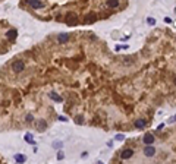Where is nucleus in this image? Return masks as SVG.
I'll return each mask as SVG.
<instances>
[{"label": "nucleus", "instance_id": "1", "mask_svg": "<svg viewBox=\"0 0 176 164\" xmlns=\"http://www.w3.org/2000/svg\"><path fill=\"white\" fill-rule=\"evenodd\" d=\"M12 69H13L15 72H22L24 69H25V63H24V60H16V62H13Z\"/></svg>", "mask_w": 176, "mask_h": 164}, {"label": "nucleus", "instance_id": "2", "mask_svg": "<svg viewBox=\"0 0 176 164\" xmlns=\"http://www.w3.org/2000/svg\"><path fill=\"white\" fill-rule=\"evenodd\" d=\"M65 21H66L67 25H78V18H76L75 15H72V13H69Z\"/></svg>", "mask_w": 176, "mask_h": 164}, {"label": "nucleus", "instance_id": "3", "mask_svg": "<svg viewBox=\"0 0 176 164\" xmlns=\"http://www.w3.org/2000/svg\"><path fill=\"white\" fill-rule=\"evenodd\" d=\"M132 155H134V149H131V148L123 149V151H122V154H120V157H122L123 160H128V158H131Z\"/></svg>", "mask_w": 176, "mask_h": 164}, {"label": "nucleus", "instance_id": "4", "mask_svg": "<svg viewBox=\"0 0 176 164\" xmlns=\"http://www.w3.org/2000/svg\"><path fill=\"white\" fill-rule=\"evenodd\" d=\"M26 3L30 4L31 8H34V9H41L43 6H44V4H43L41 2H38V0H28Z\"/></svg>", "mask_w": 176, "mask_h": 164}, {"label": "nucleus", "instance_id": "5", "mask_svg": "<svg viewBox=\"0 0 176 164\" xmlns=\"http://www.w3.org/2000/svg\"><path fill=\"white\" fill-rule=\"evenodd\" d=\"M144 154H145L147 157H153L154 154H156V148H154V147H151V145H147L145 149H144Z\"/></svg>", "mask_w": 176, "mask_h": 164}, {"label": "nucleus", "instance_id": "6", "mask_svg": "<svg viewBox=\"0 0 176 164\" xmlns=\"http://www.w3.org/2000/svg\"><path fill=\"white\" fill-rule=\"evenodd\" d=\"M144 142H145V145H151L154 142V135L153 133H145L144 135Z\"/></svg>", "mask_w": 176, "mask_h": 164}, {"label": "nucleus", "instance_id": "7", "mask_svg": "<svg viewBox=\"0 0 176 164\" xmlns=\"http://www.w3.org/2000/svg\"><path fill=\"white\" fill-rule=\"evenodd\" d=\"M6 37H8L9 40H15V38L18 37V31H16L15 28H12V30H9L8 32H6Z\"/></svg>", "mask_w": 176, "mask_h": 164}, {"label": "nucleus", "instance_id": "8", "mask_svg": "<svg viewBox=\"0 0 176 164\" xmlns=\"http://www.w3.org/2000/svg\"><path fill=\"white\" fill-rule=\"evenodd\" d=\"M67 40H69V35H67V34H60L59 38H57V41H59V43H66Z\"/></svg>", "mask_w": 176, "mask_h": 164}, {"label": "nucleus", "instance_id": "9", "mask_svg": "<svg viewBox=\"0 0 176 164\" xmlns=\"http://www.w3.org/2000/svg\"><path fill=\"white\" fill-rule=\"evenodd\" d=\"M15 160H16V163L22 164V163H25V157H24L22 154H16V155H15Z\"/></svg>", "mask_w": 176, "mask_h": 164}, {"label": "nucleus", "instance_id": "10", "mask_svg": "<svg viewBox=\"0 0 176 164\" xmlns=\"http://www.w3.org/2000/svg\"><path fill=\"white\" fill-rule=\"evenodd\" d=\"M147 125V122L144 119H139V120H137V122H135V127H144Z\"/></svg>", "mask_w": 176, "mask_h": 164}, {"label": "nucleus", "instance_id": "11", "mask_svg": "<svg viewBox=\"0 0 176 164\" xmlns=\"http://www.w3.org/2000/svg\"><path fill=\"white\" fill-rule=\"evenodd\" d=\"M107 6H109V8H117V6H119V2H117V0H109V2H107Z\"/></svg>", "mask_w": 176, "mask_h": 164}, {"label": "nucleus", "instance_id": "12", "mask_svg": "<svg viewBox=\"0 0 176 164\" xmlns=\"http://www.w3.org/2000/svg\"><path fill=\"white\" fill-rule=\"evenodd\" d=\"M95 15H90V16H87L85 18V24H91V22H94V21H95Z\"/></svg>", "mask_w": 176, "mask_h": 164}, {"label": "nucleus", "instance_id": "13", "mask_svg": "<svg viewBox=\"0 0 176 164\" xmlns=\"http://www.w3.org/2000/svg\"><path fill=\"white\" fill-rule=\"evenodd\" d=\"M25 141L28 142V144H35V142L32 141V135H31V133H26L25 135Z\"/></svg>", "mask_w": 176, "mask_h": 164}, {"label": "nucleus", "instance_id": "14", "mask_svg": "<svg viewBox=\"0 0 176 164\" xmlns=\"http://www.w3.org/2000/svg\"><path fill=\"white\" fill-rule=\"evenodd\" d=\"M50 97H52V98H53V100H54V101H57V103H60V101H62V98H60V97H59V95H57L56 92H52V94H50Z\"/></svg>", "mask_w": 176, "mask_h": 164}, {"label": "nucleus", "instance_id": "15", "mask_svg": "<svg viewBox=\"0 0 176 164\" xmlns=\"http://www.w3.org/2000/svg\"><path fill=\"white\" fill-rule=\"evenodd\" d=\"M75 123L82 125V123H84V117H82V116H76V117H75Z\"/></svg>", "mask_w": 176, "mask_h": 164}, {"label": "nucleus", "instance_id": "16", "mask_svg": "<svg viewBox=\"0 0 176 164\" xmlns=\"http://www.w3.org/2000/svg\"><path fill=\"white\" fill-rule=\"evenodd\" d=\"M37 126L43 131V129H46V127H47V123H46V122H38V123H37Z\"/></svg>", "mask_w": 176, "mask_h": 164}, {"label": "nucleus", "instance_id": "17", "mask_svg": "<svg viewBox=\"0 0 176 164\" xmlns=\"http://www.w3.org/2000/svg\"><path fill=\"white\" fill-rule=\"evenodd\" d=\"M116 139H117V141H123V139H125V136H123L122 133H119V135H116Z\"/></svg>", "mask_w": 176, "mask_h": 164}, {"label": "nucleus", "instance_id": "18", "mask_svg": "<svg viewBox=\"0 0 176 164\" xmlns=\"http://www.w3.org/2000/svg\"><path fill=\"white\" fill-rule=\"evenodd\" d=\"M147 22L150 24V25H154V24H156V21H154L153 18H148V19H147Z\"/></svg>", "mask_w": 176, "mask_h": 164}, {"label": "nucleus", "instance_id": "19", "mask_svg": "<svg viewBox=\"0 0 176 164\" xmlns=\"http://www.w3.org/2000/svg\"><path fill=\"white\" fill-rule=\"evenodd\" d=\"M57 160H63V153H62V151L57 153Z\"/></svg>", "mask_w": 176, "mask_h": 164}, {"label": "nucleus", "instance_id": "20", "mask_svg": "<svg viewBox=\"0 0 176 164\" xmlns=\"http://www.w3.org/2000/svg\"><path fill=\"white\" fill-rule=\"evenodd\" d=\"M32 120H34L32 114H28V116H26V122H32Z\"/></svg>", "mask_w": 176, "mask_h": 164}, {"label": "nucleus", "instance_id": "21", "mask_svg": "<svg viewBox=\"0 0 176 164\" xmlns=\"http://www.w3.org/2000/svg\"><path fill=\"white\" fill-rule=\"evenodd\" d=\"M164 22H166V24H170V22H172V19L169 18V16H166V18H164Z\"/></svg>", "mask_w": 176, "mask_h": 164}, {"label": "nucleus", "instance_id": "22", "mask_svg": "<svg viewBox=\"0 0 176 164\" xmlns=\"http://www.w3.org/2000/svg\"><path fill=\"white\" fill-rule=\"evenodd\" d=\"M169 122H170V123L176 122V116H173V117H170V119H169Z\"/></svg>", "mask_w": 176, "mask_h": 164}, {"label": "nucleus", "instance_id": "23", "mask_svg": "<svg viewBox=\"0 0 176 164\" xmlns=\"http://www.w3.org/2000/svg\"><path fill=\"white\" fill-rule=\"evenodd\" d=\"M59 120H62V122H66V117H65V116H60V117H59Z\"/></svg>", "mask_w": 176, "mask_h": 164}, {"label": "nucleus", "instance_id": "24", "mask_svg": "<svg viewBox=\"0 0 176 164\" xmlns=\"http://www.w3.org/2000/svg\"><path fill=\"white\" fill-rule=\"evenodd\" d=\"M54 147H56V148H60V147H62V142H57V144H54Z\"/></svg>", "mask_w": 176, "mask_h": 164}, {"label": "nucleus", "instance_id": "25", "mask_svg": "<svg viewBox=\"0 0 176 164\" xmlns=\"http://www.w3.org/2000/svg\"><path fill=\"white\" fill-rule=\"evenodd\" d=\"M175 84H176V78H175Z\"/></svg>", "mask_w": 176, "mask_h": 164}, {"label": "nucleus", "instance_id": "26", "mask_svg": "<svg viewBox=\"0 0 176 164\" xmlns=\"http://www.w3.org/2000/svg\"><path fill=\"white\" fill-rule=\"evenodd\" d=\"M98 164H103V163H98Z\"/></svg>", "mask_w": 176, "mask_h": 164}]
</instances>
